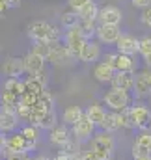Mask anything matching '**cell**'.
<instances>
[{"instance_id": "8992f818", "label": "cell", "mask_w": 151, "mask_h": 160, "mask_svg": "<svg viewBox=\"0 0 151 160\" xmlns=\"http://www.w3.org/2000/svg\"><path fill=\"white\" fill-rule=\"evenodd\" d=\"M97 130H99V128L93 125V121L90 119L88 116H84L82 119L76 123V125L71 127V136H73V140H76V142L82 145V143L91 142V140H93V136L97 134Z\"/></svg>"}, {"instance_id": "52a82bcc", "label": "cell", "mask_w": 151, "mask_h": 160, "mask_svg": "<svg viewBox=\"0 0 151 160\" xmlns=\"http://www.w3.org/2000/svg\"><path fill=\"white\" fill-rule=\"evenodd\" d=\"M133 97L134 101H144L151 95V69H142L134 77V86H133Z\"/></svg>"}, {"instance_id": "44dd1931", "label": "cell", "mask_w": 151, "mask_h": 160, "mask_svg": "<svg viewBox=\"0 0 151 160\" xmlns=\"http://www.w3.org/2000/svg\"><path fill=\"white\" fill-rule=\"evenodd\" d=\"M84 116H86V110H84L82 106H78V104H71V106H67V108L62 112V123H64L65 127L71 128V127L76 125Z\"/></svg>"}, {"instance_id": "ffe728a7", "label": "cell", "mask_w": 151, "mask_h": 160, "mask_svg": "<svg viewBox=\"0 0 151 160\" xmlns=\"http://www.w3.org/2000/svg\"><path fill=\"white\" fill-rule=\"evenodd\" d=\"M134 77H136V73L119 71V73H116V75H114L112 82H110V88L121 89V91H133V86H134Z\"/></svg>"}, {"instance_id": "484cf974", "label": "cell", "mask_w": 151, "mask_h": 160, "mask_svg": "<svg viewBox=\"0 0 151 160\" xmlns=\"http://www.w3.org/2000/svg\"><path fill=\"white\" fill-rule=\"evenodd\" d=\"M78 19L80 21H97V15H99V6H97V2H88L84 8H80L78 11Z\"/></svg>"}, {"instance_id": "60d3db41", "label": "cell", "mask_w": 151, "mask_h": 160, "mask_svg": "<svg viewBox=\"0 0 151 160\" xmlns=\"http://www.w3.org/2000/svg\"><path fill=\"white\" fill-rule=\"evenodd\" d=\"M107 160H114V158H107Z\"/></svg>"}, {"instance_id": "cb8c5ba5", "label": "cell", "mask_w": 151, "mask_h": 160, "mask_svg": "<svg viewBox=\"0 0 151 160\" xmlns=\"http://www.w3.org/2000/svg\"><path fill=\"white\" fill-rule=\"evenodd\" d=\"M19 132L24 136V140L30 143V145H34V147H38V143L41 142V128L36 127V125H32V123H24V125H21V128H19Z\"/></svg>"}, {"instance_id": "9a60e30c", "label": "cell", "mask_w": 151, "mask_h": 160, "mask_svg": "<svg viewBox=\"0 0 151 160\" xmlns=\"http://www.w3.org/2000/svg\"><path fill=\"white\" fill-rule=\"evenodd\" d=\"M114 47L119 54H127V56L134 58L140 52V38H134L133 34H121Z\"/></svg>"}, {"instance_id": "603a6c76", "label": "cell", "mask_w": 151, "mask_h": 160, "mask_svg": "<svg viewBox=\"0 0 151 160\" xmlns=\"http://www.w3.org/2000/svg\"><path fill=\"white\" fill-rule=\"evenodd\" d=\"M114 75H116V71L105 62H97L93 65V78L97 82H101V84H110Z\"/></svg>"}, {"instance_id": "d590c367", "label": "cell", "mask_w": 151, "mask_h": 160, "mask_svg": "<svg viewBox=\"0 0 151 160\" xmlns=\"http://www.w3.org/2000/svg\"><path fill=\"white\" fill-rule=\"evenodd\" d=\"M142 60H144L146 67H148V69H151V52H149V54H146V56H142Z\"/></svg>"}, {"instance_id": "ba28073f", "label": "cell", "mask_w": 151, "mask_h": 160, "mask_svg": "<svg viewBox=\"0 0 151 160\" xmlns=\"http://www.w3.org/2000/svg\"><path fill=\"white\" fill-rule=\"evenodd\" d=\"M131 155H133V158L151 157V128L136 132L133 147H131Z\"/></svg>"}, {"instance_id": "f35d334b", "label": "cell", "mask_w": 151, "mask_h": 160, "mask_svg": "<svg viewBox=\"0 0 151 160\" xmlns=\"http://www.w3.org/2000/svg\"><path fill=\"white\" fill-rule=\"evenodd\" d=\"M133 160H151V157H140V158H133Z\"/></svg>"}, {"instance_id": "9c48e42d", "label": "cell", "mask_w": 151, "mask_h": 160, "mask_svg": "<svg viewBox=\"0 0 151 160\" xmlns=\"http://www.w3.org/2000/svg\"><path fill=\"white\" fill-rule=\"evenodd\" d=\"M71 128L69 127H65L64 123H58L54 128H50L49 130V134H47V140H49V143L52 145V147H56V149H64L69 142H71Z\"/></svg>"}, {"instance_id": "5bb4252c", "label": "cell", "mask_w": 151, "mask_h": 160, "mask_svg": "<svg viewBox=\"0 0 151 160\" xmlns=\"http://www.w3.org/2000/svg\"><path fill=\"white\" fill-rule=\"evenodd\" d=\"M101 58H103L101 43L95 41V39L86 41L84 47H82V50H80V54H78V60H80L82 63H91V65H95Z\"/></svg>"}, {"instance_id": "6da1fadb", "label": "cell", "mask_w": 151, "mask_h": 160, "mask_svg": "<svg viewBox=\"0 0 151 160\" xmlns=\"http://www.w3.org/2000/svg\"><path fill=\"white\" fill-rule=\"evenodd\" d=\"M103 106L108 110V112H116V114H123L131 108V104L134 102V97L131 91H121V89H116V88H108L103 97Z\"/></svg>"}, {"instance_id": "1f68e13d", "label": "cell", "mask_w": 151, "mask_h": 160, "mask_svg": "<svg viewBox=\"0 0 151 160\" xmlns=\"http://www.w3.org/2000/svg\"><path fill=\"white\" fill-rule=\"evenodd\" d=\"M140 22L151 30V8H148V9L142 11V15H140Z\"/></svg>"}, {"instance_id": "836d02e7", "label": "cell", "mask_w": 151, "mask_h": 160, "mask_svg": "<svg viewBox=\"0 0 151 160\" xmlns=\"http://www.w3.org/2000/svg\"><path fill=\"white\" fill-rule=\"evenodd\" d=\"M131 4H133L134 8H140V9L151 8V0H131Z\"/></svg>"}, {"instance_id": "8fae6325", "label": "cell", "mask_w": 151, "mask_h": 160, "mask_svg": "<svg viewBox=\"0 0 151 160\" xmlns=\"http://www.w3.org/2000/svg\"><path fill=\"white\" fill-rule=\"evenodd\" d=\"M86 41L88 39L84 38V34H82V30L78 26L69 28L65 32V36H64V43H65V47H67V50L71 52L73 58H78V54H80V50H82V47H84Z\"/></svg>"}, {"instance_id": "30bf717a", "label": "cell", "mask_w": 151, "mask_h": 160, "mask_svg": "<svg viewBox=\"0 0 151 160\" xmlns=\"http://www.w3.org/2000/svg\"><path fill=\"white\" fill-rule=\"evenodd\" d=\"M21 128V118L15 110H8L0 106V134L8 136L11 132H17Z\"/></svg>"}, {"instance_id": "d6986e66", "label": "cell", "mask_w": 151, "mask_h": 160, "mask_svg": "<svg viewBox=\"0 0 151 160\" xmlns=\"http://www.w3.org/2000/svg\"><path fill=\"white\" fill-rule=\"evenodd\" d=\"M45 58L43 56H39L36 52H32V50H28L24 56H23V63H24V73L28 75V77H32V75H38L41 71H45Z\"/></svg>"}, {"instance_id": "7bdbcfd3", "label": "cell", "mask_w": 151, "mask_h": 160, "mask_svg": "<svg viewBox=\"0 0 151 160\" xmlns=\"http://www.w3.org/2000/svg\"><path fill=\"white\" fill-rule=\"evenodd\" d=\"M149 128H151V127H149Z\"/></svg>"}, {"instance_id": "f546056e", "label": "cell", "mask_w": 151, "mask_h": 160, "mask_svg": "<svg viewBox=\"0 0 151 160\" xmlns=\"http://www.w3.org/2000/svg\"><path fill=\"white\" fill-rule=\"evenodd\" d=\"M32 52H36L39 56H43L47 60V54H49V43L47 41H32Z\"/></svg>"}, {"instance_id": "4316f807", "label": "cell", "mask_w": 151, "mask_h": 160, "mask_svg": "<svg viewBox=\"0 0 151 160\" xmlns=\"http://www.w3.org/2000/svg\"><path fill=\"white\" fill-rule=\"evenodd\" d=\"M2 91H9L13 95H23L24 93V80L23 78H6L2 84Z\"/></svg>"}, {"instance_id": "74e56055", "label": "cell", "mask_w": 151, "mask_h": 160, "mask_svg": "<svg viewBox=\"0 0 151 160\" xmlns=\"http://www.w3.org/2000/svg\"><path fill=\"white\" fill-rule=\"evenodd\" d=\"M6 9H8V6L4 4V0H0V17L4 15V11H6Z\"/></svg>"}, {"instance_id": "7402d4cb", "label": "cell", "mask_w": 151, "mask_h": 160, "mask_svg": "<svg viewBox=\"0 0 151 160\" xmlns=\"http://www.w3.org/2000/svg\"><path fill=\"white\" fill-rule=\"evenodd\" d=\"M107 112H108V110L103 106V102H91V104L86 108V116L93 121V125H95L99 130H101V127H103V123H105Z\"/></svg>"}, {"instance_id": "f1b7e54d", "label": "cell", "mask_w": 151, "mask_h": 160, "mask_svg": "<svg viewBox=\"0 0 151 160\" xmlns=\"http://www.w3.org/2000/svg\"><path fill=\"white\" fill-rule=\"evenodd\" d=\"M97 21H80L78 22V28L82 30V34H84V38L90 41L95 38V32H97Z\"/></svg>"}, {"instance_id": "3957f363", "label": "cell", "mask_w": 151, "mask_h": 160, "mask_svg": "<svg viewBox=\"0 0 151 160\" xmlns=\"http://www.w3.org/2000/svg\"><path fill=\"white\" fill-rule=\"evenodd\" d=\"M129 125H131V130L134 132H140V130H148L151 127V108L149 104L142 102V101H134L131 104V108L125 112Z\"/></svg>"}, {"instance_id": "8d00e7d4", "label": "cell", "mask_w": 151, "mask_h": 160, "mask_svg": "<svg viewBox=\"0 0 151 160\" xmlns=\"http://www.w3.org/2000/svg\"><path fill=\"white\" fill-rule=\"evenodd\" d=\"M30 160H49V158H47L45 155H32V157H30Z\"/></svg>"}, {"instance_id": "d4e9b609", "label": "cell", "mask_w": 151, "mask_h": 160, "mask_svg": "<svg viewBox=\"0 0 151 160\" xmlns=\"http://www.w3.org/2000/svg\"><path fill=\"white\" fill-rule=\"evenodd\" d=\"M123 128V116L121 114H116V112H107V118L105 123L101 127V130H107V132H117Z\"/></svg>"}, {"instance_id": "4dcf8cb0", "label": "cell", "mask_w": 151, "mask_h": 160, "mask_svg": "<svg viewBox=\"0 0 151 160\" xmlns=\"http://www.w3.org/2000/svg\"><path fill=\"white\" fill-rule=\"evenodd\" d=\"M151 52V36H144V38H140V56H146V54H149Z\"/></svg>"}, {"instance_id": "4fadbf2b", "label": "cell", "mask_w": 151, "mask_h": 160, "mask_svg": "<svg viewBox=\"0 0 151 160\" xmlns=\"http://www.w3.org/2000/svg\"><path fill=\"white\" fill-rule=\"evenodd\" d=\"M71 58H73V56H71V52L67 50L65 43H64L62 39L49 43V54H47V62H50V63L58 65V63H65V62H67V60H71Z\"/></svg>"}, {"instance_id": "2e32d148", "label": "cell", "mask_w": 151, "mask_h": 160, "mask_svg": "<svg viewBox=\"0 0 151 160\" xmlns=\"http://www.w3.org/2000/svg\"><path fill=\"white\" fill-rule=\"evenodd\" d=\"M2 75L6 78H21L24 75V63L19 56H8L2 63Z\"/></svg>"}, {"instance_id": "b9f144b4", "label": "cell", "mask_w": 151, "mask_h": 160, "mask_svg": "<svg viewBox=\"0 0 151 160\" xmlns=\"http://www.w3.org/2000/svg\"><path fill=\"white\" fill-rule=\"evenodd\" d=\"M0 160H4V158H0Z\"/></svg>"}, {"instance_id": "d6a6232c", "label": "cell", "mask_w": 151, "mask_h": 160, "mask_svg": "<svg viewBox=\"0 0 151 160\" xmlns=\"http://www.w3.org/2000/svg\"><path fill=\"white\" fill-rule=\"evenodd\" d=\"M88 2H91V0H67V6H69V9L78 11V9H80V8H84Z\"/></svg>"}, {"instance_id": "e575fe53", "label": "cell", "mask_w": 151, "mask_h": 160, "mask_svg": "<svg viewBox=\"0 0 151 160\" xmlns=\"http://www.w3.org/2000/svg\"><path fill=\"white\" fill-rule=\"evenodd\" d=\"M8 8H21V0H4Z\"/></svg>"}, {"instance_id": "5b68a950", "label": "cell", "mask_w": 151, "mask_h": 160, "mask_svg": "<svg viewBox=\"0 0 151 160\" xmlns=\"http://www.w3.org/2000/svg\"><path fill=\"white\" fill-rule=\"evenodd\" d=\"M101 62L108 63L116 73L119 71H127V73H136V62L133 56H127V54H119L117 50L116 52H105Z\"/></svg>"}, {"instance_id": "e0dca14e", "label": "cell", "mask_w": 151, "mask_h": 160, "mask_svg": "<svg viewBox=\"0 0 151 160\" xmlns=\"http://www.w3.org/2000/svg\"><path fill=\"white\" fill-rule=\"evenodd\" d=\"M119 36H121V28L114 24H99L95 32V38L101 45H116Z\"/></svg>"}, {"instance_id": "ac0fdd59", "label": "cell", "mask_w": 151, "mask_h": 160, "mask_svg": "<svg viewBox=\"0 0 151 160\" xmlns=\"http://www.w3.org/2000/svg\"><path fill=\"white\" fill-rule=\"evenodd\" d=\"M121 19H123V15H121V9L117 6L108 4V6L99 8V15H97L99 24H114V26H119L121 24Z\"/></svg>"}, {"instance_id": "83f0119b", "label": "cell", "mask_w": 151, "mask_h": 160, "mask_svg": "<svg viewBox=\"0 0 151 160\" xmlns=\"http://www.w3.org/2000/svg\"><path fill=\"white\" fill-rule=\"evenodd\" d=\"M60 22H62V26L65 28V30H69V28H75L78 26V22H80V19H78V13L73 11V9H69V11H64L62 15H60Z\"/></svg>"}, {"instance_id": "277c9868", "label": "cell", "mask_w": 151, "mask_h": 160, "mask_svg": "<svg viewBox=\"0 0 151 160\" xmlns=\"http://www.w3.org/2000/svg\"><path fill=\"white\" fill-rule=\"evenodd\" d=\"M26 34H28V38L32 41H47V43H52V41L62 39L60 28H56L54 24H50L47 21H32L26 26Z\"/></svg>"}, {"instance_id": "7a4b0ae2", "label": "cell", "mask_w": 151, "mask_h": 160, "mask_svg": "<svg viewBox=\"0 0 151 160\" xmlns=\"http://www.w3.org/2000/svg\"><path fill=\"white\" fill-rule=\"evenodd\" d=\"M116 147H117L116 136L112 132H107V130H97V134L90 142V149L93 151V155L97 157V160L114 158Z\"/></svg>"}, {"instance_id": "7c38bea8", "label": "cell", "mask_w": 151, "mask_h": 160, "mask_svg": "<svg viewBox=\"0 0 151 160\" xmlns=\"http://www.w3.org/2000/svg\"><path fill=\"white\" fill-rule=\"evenodd\" d=\"M34 149H36V147L30 145V143L24 140V136L17 130V132H11V134L6 136V145H4V151H2V153H19V151H28V153H32Z\"/></svg>"}, {"instance_id": "ab89813d", "label": "cell", "mask_w": 151, "mask_h": 160, "mask_svg": "<svg viewBox=\"0 0 151 160\" xmlns=\"http://www.w3.org/2000/svg\"><path fill=\"white\" fill-rule=\"evenodd\" d=\"M148 101H149V106H151V95H149V97H148Z\"/></svg>"}]
</instances>
